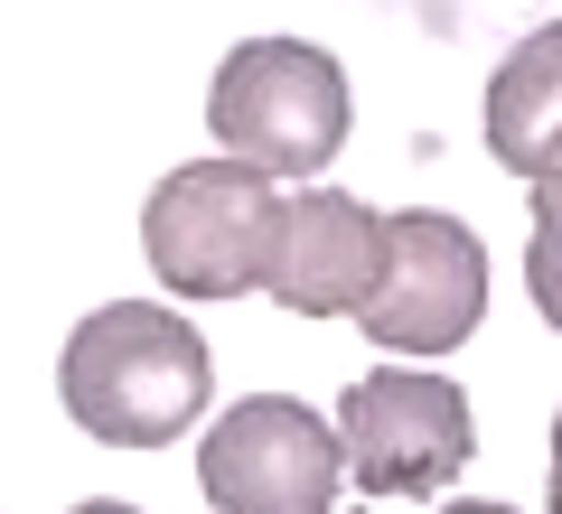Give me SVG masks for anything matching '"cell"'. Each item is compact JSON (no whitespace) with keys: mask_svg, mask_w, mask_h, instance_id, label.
<instances>
[{"mask_svg":"<svg viewBox=\"0 0 562 514\" xmlns=\"http://www.w3.org/2000/svg\"><path fill=\"white\" fill-rule=\"evenodd\" d=\"M57 402L103 449H160L206 412V336L160 299H103L66 336Z\"/></svg>","mask_w":562,"mask_h":514,"instance_id":"1","label":"cell"},{"mask_svg":"<svg viewBox=\"0 0 562 514\" xmlns=\"http://www.w3.org/2000/svg\"><path fill=\"white\" fill-rule=\"evenodd\" d=\"M206 122L262 179H319L347 150V66L310 38H244L206 84Z\"/></svg>","mask_w":562,"mask_h":514,"instance_id":"2","label":"cell"},{"mask_svg":"<svg viewBox=\"0 0 562 514\" xmlns=\"http://www.w3.org/2000/svg\"><path fill=\"white\" fill-rule=\"evenodd\" d=\"M272 216L281 187L254 159H188L140 206V253L179 299H244L272 262Z\"/></svg>","mask_w":562,"mask_h":514,"instance_id":"3","label":"cell"},{"mask_svg":"<svg viewBox=\"0 0 562 514\" xmlns=\"http://www.w3.org/2000/svg\"><path fill=\"white\" fill-rule=\"evenodd\" d=\"M198 487L216 514H338L347 487V439L291 393L225 402V421L198 449Z\"/></svg>","mask_w":562,"mask_h":514,"instance_id":"4","label":"cell"},{"mask_svg":"<svg viewBox=\"0 0 562 514\" xmlns=\"http://www.w3.org/2000/svg\"><path fill=\"white\" fill-rule=\"evenodd\" d=\"M338 439H347V487L357 495H431L469 468L479 421H469V393L450 375L375 365L366 384H347Z\"/></svg>","mask_w":562,"mask_h":514,"instance_id":"5","label":"cell"},{"mask_svg":"<svg viewBox=\"0 0 562 514\" xmlns=\"http://www.w3.org/2000/svg\"><path fill=\"white\" fill-rule=\"evenodd\" d=\"M487 318V253L460 216L441 206H403L384 216V272L366 290L357 328L394 356H450L460 336H479Z\"/></svg>","mask_w":562,"mask_h":514,"instance_id":"6","label":"cell"},{"mask_svg":"<svg viewBox=\"0 0 562 514\" xmlns=\"http://www.w3.org/2000/svg\"><path fill=\"white\" fill-rule=\"evenodd\" d=\"M384 272V216L347 187H291L272 216V262L262 290L291 318H357Z\"/></svg>","mask_w":562,"mask_h":514,"instance_id":"7","label":"cell"},{"mask_svg":"<svg viewBox=\"0 0 562 514\" xmlns=\"http://www.w3.org/2000/svg\"><path fill=\"white\" fill-rule=\"evenodd\" d=\"M487 150L525 187L562 169V28H525L487 76Z\"/></svg>","mask_w":562,"mask_h":514,"instance_id":"8","label":"cell"},{"mask_svg":"<svg viewBox=\"0 0 562 514\" xmlns=\"http://www.w3.org/2000/svg\"><path fill=\"white\" fill-rule=\"evenodd\" d=\"M525 290H535V309H543V328L562 336V243H525Z\"/></svg>","mask_w":562,"mask_h":514,"instance_id":"9","label":"cell"},{"mask_svg":"<svg viewBox=\"0 0 562 514\" xmlns=\"http://www.w3.org/2000/svg\"><path fill=\"white\" fill-rule=\"evenodd\" d=\"M535 235L562 243V169H553V179H535Z\"/></svg>","mask_w":562,"mask_h":514,"instance_id":"10","label":"cell"},{"mask_svg":"<svg viewBox=\"0 0 562 514\" xmlns=\"http://www.w3.org/2000/svg\"><path fill=\"white\" fill-rule=\"evenodd\" d=\"M441 514H516V505H497V495H460V505H441Z\"/></svg>","mask_w":562,"mask_h":514,"instance_id":"11","label":"cell"},{"mask_svg":"<svg viewBox=\"0 0 562 514\" xmlns=\"http://www.w3.org/2000/svg\"><path fill=\"white\" fill-rule=\"evenodd\" d=\"M553 514H562V412H553Z\"/></svg>","mask_w":562,"mask_h":514,"instance_id":"12","label":"cell"},{"mask_svg":"<svg viewBox=\"0 0 562 514\" xmlns=\"http://www.w3.org/2000/svg\"><path fill=\"white\" fill-rule=\"evenodd\" d=\"M66 514H140V505H113V495H94V505H66Z\"/></svg>","mask_w":562,"mask_h":514,"instance_id":"13","label":"cell"}]
</instances>
